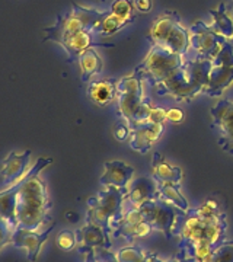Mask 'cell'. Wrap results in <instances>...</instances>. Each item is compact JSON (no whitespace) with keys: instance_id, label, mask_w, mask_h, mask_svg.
I'll return each mask as SVG.
<instances>
[{"instance_id":"ba28073f","label":"cell","mask_w":233,"mask_h":262,"mask_svg":"<svg viewBox=\"0 0 233 262\" xmlns=\"http://www.w3.org/2000/svg\"><path fill=\"white\" fill-rule=\"evenodd\" d=\"M152 89L159 98H171L177 102H189L197 95L204 92V86L198 83L184 66Z\"/></svg>"},{"instance_id":"f35d334b","label":"cell","mask_w":233,"mask_h":262,"mask_svg":"<svg viewBox=\"0 0 233 262\" xmlns=\"http://www.w3.org/2000/svg\"><path fill=\"white\" fill-rule=\"evenodd\" d=\"M166 111L165 108H160V106H152L150 110L149 117H147V121L146 122H153V124H165L166 122Z\"/></svg>"},{"instance_id":"d6986e66","label":"cell","mask_w":233,"mask_h":262,"mask_svg":"<svg viewBox=\"0 0 233 262\" xmlns=\"http://www.w3.org/2000/svg\"><path fill=\"white\" fill-rule=\"evenodd\" d=\"M88 96L95 105L107 106L117 99V80L103 79L95 80L88 84Z\"/></svg>"},{"instance_id":"d6a6232c","label":"cell","mask_w":233,"mask_h":262,"mask_svg":"<svg viewBox=\"0 0 233 262\" xmlns=\"http://www.w3.org/2000/svg\"><path fill=\"white\" fill-rule=\"evenodd\" d=\"M56 245L65 252H70L75 248H77V237H76V232L73 230H61L60 233L56 236Z\"/></svg>"},{"instance_id":"f6af8a7d","label":"cell","mask_w":233,"mask_h":262,"mask_svg":"<svg viewBox=\"0 0 233 262\" xmlns=\"http://www.w3.org/2000/svg\"><path fill=\"white\" fill-rule=\"evenodd\" d=\"M101 2H102V3H110V5H111L114 0H101Z\"/></svg>"},{"instance_id":"277c9868","label":"cell","mask_w":233,"mask_h":262,"mask_svg":"<svg viewBox=\"0 0 233 262\" xmlns=\"http://www.w3.org/2000/svg\"><path fill=\"white\" fill-rule=\"evenodd\" d=\"M127 189L103 187L96 195L91 196L88 200L86 222H92L95 225L101 226L111 234L112 227L121 217Z\"/></svg>"},{"instance_id":"83f0119b","label":"cell","mask_w":233,"mask_h":262,"mask_svg":"<svg viewBox=\"0 0 233 262\" xmlns=\"http://www.w3.org/2000/svg\"><path fill=\"white\" fill-rule=\"evenodd\" d=\"M158 198L174 206L182 213H188L191 210V206L188 203L184 194L181 192L179 185L177 184H169V182H158Z\"/></svg>"},{"instance_id":"52a82bcc","label":"cell","mask_w":233,"mask_h":262,"mask_svg":"<svg viewBox=\"0 0 233 262\" xmlns=\"http://www.w3.org/2000/svg\"><path fill=\"white\" fill-rule=\"evenodd\" d=\"M139 208L144 219L153 226L155 232L162 233L166 239H172L177 236L178 227L185 215V213L179 211L178 208L159 198L150 200Z\"/></svg>"},{"instance_id":"ffe728a7","label":"cell","mask_w":233,"mask_h":262,"mask_svg":"<svg viewBox=\"0 0 233 262\" xmlns=\"http://www.w3.org/2000/svg\"><path fill=\"white\" fill-rule=\"evenodd\" d=\"M18 191L19 184H15L0 192V217L13 229L18 227Z\"/></svg>"},{"instance_id":"1f68e13d","label":"cell","mask_w":233,"mask_h":262,"mask_svg":"<svg viewBox=\"0 0 233 262\" xmlns=\"http://www.w3.org/2000/svg\"><path fill=\"white\" fill-rule=\"evenodd\" d=\"M134 5L133 0H114L110 5V12L115 15L118 19H121L125 25L131 24L134 20Z\"/></svg>"},{"instance_id":"603a6c76","label":"cell","mask_w":233,"mask_h":262,"mask_svg":"<svg viewBox=\"0 0 233 262\" xmlns=\"http://www.w3.org/2000/svg\"><path fill=\"white\" fill-rule=\"evenodd\" d=\"M178 22H181V19L178 16L177 12H174V10H171V12L168 10V12L162 13L159 18L155 19L149 34V39L152 41V44L162 46L171 32V29L174 28V25Z\"/></svg>"},{"instance_id":"7a4b0ae2","label":"cell","mask_w":233,"mask_h":262,"mask_svg":"<svg viewBox=\"0 0 233 262\" xmlns=\"http://www.w3.org/2000/svg\"><path fill=\"white\" fill-rule=\"evenodd\" d=\"M117 111L131 128L147 121L152 101L144 94V82L137 73L117 80Z\"/></svg>"},{"instance_id":"5b68a950","label":"cell","mask_w":233,"mask_h":262,"mask_svg":"<svg viewBox=\"0 0 233 262\" xmlns=\"http://www.w3.org/2000/svg\"><path fill=\"white\" fill-rule=\"evenodd\" d=\"M184 61L185 57L178 56L160 46H152L147 56L136 67L134 73H137L150 88H155L160 82L166 80L178 69H181Z\"/></svg>"},{"instance_id":"60d3db41","label":"cell","mask_w":233,"mask_h":262,"mask_svg":"<svg viewBox=\"0 0 233 262\" xmlns=\"http://www.w3.org/2000/svg\"><path fill=\"white\" fill-rule=\"evenodd\" d=\"M134 9L139 13H149L153 8V2L152 0H133Z\"/></svg>"},{"instance_id":"8992f818","label":"cell","mask_w":233,"mask_h":262,"mask_svg":"<svg viewBox=\"0 0 233 262\" xmlns=\"http://www.w3.org/2000/svg\"><path fill=\"white\" fill-rule=\"evenodd\" d=\"M226 232L227 217L205 220L189 210L178 227L177 236H179V241H197L219 246L226 241Z\"/></svg>"},{"instance_id":"9a60e30c","label":"cell","mask_w":233,"mask_h":262,"mask_svg":"<svg viewBox=\"0 0 233 262\" xmlns=\"http://www.w3.org/2000/svg\"><path fill=\"white\" fill-rule=\"evenodd\" d=\"M134 179V168L122 160H107L103 163V173L99 178L101 187H115L127 189Z\"/></svg>"},{"instance_id":"f546056e","label":"cell","mask_w":233,"mask_h":262,"mask_svg":"<svg viewBox=\"0 0 233 262\" xmlns=\"http://www.w3.org/2000/svg\"><path fill=\"white\" fill-rule=\"evenodd\" d=\"M193 213L197 215L203 217L205 220H217V219H223L226 217L223 207L216 200V198H207L201 204H198L194 208H191Z\"/></svg>"},{"instance_id":"7bdbcfd3","label":"cell","mask_w":233,"mask_h":262,"mask_svg":"<svg viewBox=\"0 0 233 262\" xmlns=\"http://www.w3.org/2000/svg\"><path fill=\"white\" fill-rule=\"evenodd\" d=\"M66 220L67 222H70V223H77L79 222V214L75 213V211H67L65 214Z\"/></svg>"},{"instance_id":"ab89813d","label":"cell","mask_w":233,"mask_h":262,"mask_svg":"<svg viewBox=\"0 0 233 262\" xmlns=\"http://www.w3.org/2000/svg\"><path fill=\"white\" fill-rule=\"evenodd\" d=\"M185 120V114L181 108H169L166 111V121L172 122V124H181Z\"/></svg>"},{"instance_id":"b9f144b4","label":"cell","mask_w":233,"mask_h":262,"mask_svg":"<svg viewBox=\"0 0 233 262\" xmlns=\"http://www.w3.org/2000/svg\"><path fill=\"white\" fill-rule=\"evenodd\" d=\"M165 262H196V261H194V259L186 258V256L181 255V253H178V255L172 256V258H169V259H165Z\"/></svg>"},{"instance_id":"3957f363","label":"cell","mask_w":233,"mask_h":262,"mask_svg":"<svg viewBox=\"0 0 233 262\" xmlns=\"http://www.w3.org/2000/svg\"><path fill=\"white\" fill-rule=\"evenodd\" d=\"M107 12L91 9L72 3V10L57 15L53 27L44 29V41L63 44L66 39L83 31H92L99 25Z\"/></svg>"},{"instance_id":"8d00e7d4","label":"cell","mask_w":233,"mask_h":262,"mask_svg":"<svg viewBox=\"0 0 233 262\" xmlns=\"http://www.w3.org/2000/svg\"><path fill=\"white\" fill-rule=\"evenodd\" d=\"M130 133H131L130 125L124 121V120H121V121L115 124V127H114V130H112V136L115 137V140L122 143V141H127L129 139H130Z\"/></svg>"},{"instance_id":"cb8c5ba5","label":"cell","mask_w":233,"mask_h":262,"mask_svg":"<svg viewBox=\"0 0 233 262\" xmlns=\"http://www.w3.org/2000/svg\"><path fill=\"white\" fill-rule=\"evenodd\" d=\"M118 262H165L156 252L147 251L134 244H127L115 251Z\"/></svg>"},{"instance_id":"484cf974","label":"cell","mask_w":233,"mask_h":262,"mask_svg":"<svg viewBox=\"0 0 233 262\" xmlns=\"http://www.w3.org/2000/svg\"><path fill=\"white\" fill-rule=\"evenodd\" d=\"M160 47L166 48L178 56L186 57L189 51V31L184 28L181 22H178L174 25V28L171 29L165 42Z\"/></svg>"},{"instance_id":"7c38bea8","label":"cell","mask_w":233,"mask_h":262,"mask_svg":"<svg viewBox=\"0 0 233 262\" xmlns=\"http://www.w3.org/2000/svg\"><path fill=\"white\" fill-rule=\"evenodd\" d=\"M77 237V252L83 253L86 251H92L98 248L111 249V234L103 227L95 225L92 222H86V225L76 230Z\"/></svg>"},{"instance_id":"ee69618b","label":"cell","mask_w":233,"mask_h":262,"mask_svg":"<svg viewBox=\"0 0 233 262\" xmlns=\"http://www.w3.org/2000/svg\"><path fill=\"white\" fill-rule=\"evenodd\" d=\"M80 255L84 256V262H95V259H93V249L92 251H86V252L80 253Z\"/></svg>"},{"instance_id":"e575fe53","label":"cell","mask_w":233,"mask_h":262,"mask_svg":"<svg viewBox=\"0 0 233 262\" xmlns=\"http://www.w3.org/2000/svg\"><path fill=\"white\" fill-rule=\"evenodd\" d=\"M215 66H233V42L227 41L213 60Z\"/></svg>"},{"instance_id":"f1b7e54d","label":"cell","mask_w":233,"mask_h":262,"mask_svg":"<svg viewBox=\"0 0 233 262\" xmlns=\"http://www.w3.org/2000/svg\"><path fill=\"white\" fill-rule=\"evenodd\" d=\"M208 13L211 16V24L208 25L226 39L229 41L233 39V19L230 18V13L227 12L226 3L222 2L216 9H211Z\"/></svg>"},{"instance_id":"30bf717a","label":"cell","mask_w":233,"mask_h":262,"mask_svg":"<svg viewBox=\"0 0 233 262\" xmlns=\"http://www.w3.org/2000/svg\"><path fill=\"white\" fill-rule=\"evenodd\" d=\"M211 124L217 134V144L233 155V101L220 99L210 108Z\"/></svg>"},{"instance_id":"2e32d148","label":"cell","mask_w":233,"mask_h":262,"mask_svg":"<svg viewBox=\"0 0 233 262\" xmlns=\"http://www.w3.org/2000/svg\"><path fill=\"white\" fill-rule=\"evenodd\" d=\"M155 198H158V182L153 178L140 177L131 181L124 201L133 207H141Z\"/></svg>"},{"instance_id":"d590c367","label":"cell","mask_w":233,"mask_h":262,"mask_svg":"<svg viewBox=\"0 0 233 262\" xmlns=\"http://www.w3.org/2000/svg\"><path fill=\"white\" fill-rule=\"evenodd\" d=\"M15 229L0 217V252L3 251L5 246L12 245V236H13Z\"/></svg>"},{"instance_id":"5bb4252c","label":"cell","mask_w":233,"mask_h":262,"mask_svg":"<svg viewBox=\"0 0 233 262\" xmlns=\"http://www.w3.org/2000/svg\"><path fill=\"white\" fill-rule=\"evenodd\" d=\"M163 131H165V124L144 122V124L136 125L131 128L129 144L133 150L144 155L158 143Z\"/></svg>"},{"instance_id":"4fadbf2b","label":"cell","mask_w":233,"mask_h":262,"mask_svg":"<svg viewBox=\"0 0 233 262\" xmlns=\"http://www.w3.org/2000/svg\"><path fill=\"white\" fill-rule=\"evenodd\" d=\"M32 151L25 150L22 153L10 151L9 155L3 159L0 165V173L3 177L5 185H15L19 184L29 170V159Z\"/></svg>"},{"instance_id":"ac0fdd59","label":"cell","mask_w":233,"mask_h":262,"mask_svg":"<svg viewBox=\"0 0 233 262\" xmlns=\"http://www.w3.org/2000/svg\"><path fill=\"white\" fill-rule=\"evenodd\" d=\"M233 84V66H215L211 69L208 83L203 94L210 98H219Z\"/></svg>"},{"instance_id":"bcb514c9","label":"cell","mask_w":233,"mask_h":262,"mask_svg":"<svg viewBox=\"0 0 233 262\" xmlns=\"http://www.w3.org/2000/svg\"><path fill=\"white\" fill-rule=\"evenodd\" d=\"M229 13H230V18L233 19V8H232V10H230V12H229Z\"/></svg>"},{"instance_id":"4dcf8cb0","label":"cell","mask_w":233,"mask_h":262,"mask_svg":"<svg viewBox=\"0 0 233 262\" xmlns=\"http://www.w3.org/2000/svg\"><path fill=\"white\" fill-rule=\"evenodd\" d=\"M124 27H127L121 19H118L115 15H112L111 12H107L102 20L99 22V25L93 29V34L99 35V37H110L117 32H120Z\"/></svg>"},{"instance_id":"74e56055","label":"cell","mask_w":233,"mask_h":262,"mask_svg":"<svg viewBox=\"0 0 233 262\" xmlns=\"http://www.w3.org/2000/svg\"><path fill=\"white\" fill-rule=\"evenodd\" d=\"M93 259L95 262H118L115 252H112L111 249H103V248L93 249Z\"/></svg>"},{"instance_id":"8fae6325","label":"cell","mask_w":233,"mask_h":262,"mask_svg":"<svg viewBox=\"0 0 233 262\" xmlns=\"http://www.w3.org/2000/svg\"><path fill=\"white\" fill-rule=\"evenodd\" d=\"M56 223L53 222L51 225L47 227L46 230L39 232V230H28L24 227H16L13 236H12V245L15 248L24 249L27 252V258L31 262H37L38 256L41 253L43 246L48 241L50 233L53 232Z\"/></svg>"},{"instance_id":"e0dca14e","label":"cell","mask_w":233,"mask_h":262,"mask_svg":"<svg viewBox=\"0 0 233 262\" xmlns=\"http://www.w3.org/2000/svg\"><path fill=\"white\" fill-rule=\"evenodd\" d=\"M152 178L156 182H169L181 185L182 182V169L172 165L169 160L165 159L162 153L155 151L152 158Z\"/></svg>"},{"instance_id":"7402d4cb","label":"cell","mask_w":233,"mask_h":262,"mask_svg":"<svg viewBox=\"0 0 233 262\" xmlns=\"http://www.w3.org/2000/svg\"><path fill=\"white\" fill-rule=\"evenodd\" d=\"M217 246L197 241H179V253L196 262H213Z\"/></svg>"},{"instance_id":"6da1fadb","label":"cell","mask_w":233,"mask_h":262,"mask_svg":"<svg viewBox=\"0 0 233 262\" xmlns=\"http://www.w3.org/2000/svg\"><path fill=\"white\" fill-rule=\"evenodd\" d=\"M51 162L53 159L50 158H39L19 182L18 227L41 230L47 223H50L51 203L46 182L39 177V172Z\"/></svg>"},{"instance_id":"9c48e42d","label":"cell","mask_w":233,"mask_h":262,"mask_svg":"<svg viewBox=\"0 0 233 262\" xmlns=\"http://www.w3.org/2000/svg\"><path fill=\"white\" fill-rule=\"evenodd\" d=\"M189 50L194 51L197 58L215 60L219 51L229 41L203 20H197L189 28Z\"/></svg>"},{"instance_id":"4316f807","label":"cell","mask_w":233,"mask_h":262,"mask_svg":"<svg viewBox=\"0 0 233 262\" xmlns=\"http://www.w3.org/2000/svg\"><path fill=\"white\" fill-rule=\"evenodd\" d=\"M77 63L80 67V79L84 83L92 82L93 77L99 75L103 69L102 58L93 48H89L84 53H82Z\"/></svg>"},{"instance_id":"d4e9b609","label":"cell","mask_w":233,"mask_h":262,"mask_svg":"<svg viewBox=\"0 0 233 262\" xmlns=\"http://www.w3.org/2000/svg\"><path fill=\"white\" fill-rule=\"evenodd\" d=\"M95 46L93 42V32L92 31H83L79 32L73 37H70L69 39H66L65 42L61 44V47L67 53L69 57V63H75L79 60V57L82 53H84L86 50L92 48Z\"/></svg>"},{"instance_id":"836d02e7","label":"cell","mask_w":233,"mask_h":262,"mask_svg":"<svg viewBox=\"0 0 233 262\" xmlns=\"http://www.w3.org/2000/svg\"><path fill=\"white\" fill-rule=\"evenodd\" d=\"M213 262H233V241H224L215 251Z\"/></svg>"},{"instance_id":"7dc6e473","label":"cell","mask_w":233,"mask_h":262,"mask_svg":"<svg viewBox=\"0 0 233 262\" xmlns=\"http://www.w3.org/2000/svg\"><path fill=\"white\" fill-rule=\"evenodd\" d=\"M230 41H232V42H233V39H230Z\"/></svg>"},{"instance_id":"44dd1931","label":"cell","mask_w":233,"mask_h":262,"mask_svg":"<svg viewBox=\"0 0 233 262\" xmlns=\"http://www.w3.org/2000/svg\"><path fill=\"white\" fill-rule=\"evenodd\" d=\"M153 232H155L153 226L150 225L147 220H143L136 225L120 223L112 229L111 236L115 239H122L125 244H134V241L141 239V237H147Z\"/></svg>"}]
</instances>
